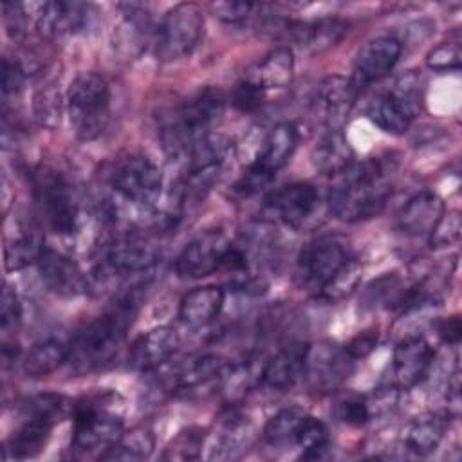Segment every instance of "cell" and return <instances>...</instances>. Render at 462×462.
Segmentation results:
<instances>
[{
  "instance_id": "7402d4cb",
  "label": "cell",
  "mask_w": 462,
  "mask_h": 462,
  "mask_svg": "<svg viewBox=\"0 0 462 462\" xmlns=\"http://www.w3.org/2000/svg\"><path fill=\"white\" fill-rule=\"evenodd\" d=\"M444 211V202L437 195L422 191L404 204L397 217V224L408 236H430Z\"/></svg>"
},
{
  "instance_id": "b9f144b4",
  "label": "cell",
  "mask_w": 462,
  "mask_h": 462,
  "mask_svg": "<svg viewBox=\"0 0 462 462\" xmlns=\"http://www.w3.org/2000/svg\"><path fill=\"white\" fill-rule=\"evenodd\" d=\"M336 417L348 426H363L372 419L368 399L357 395H346L336 402Z\"/></svg>"
},
{
  "instance_id": "8fae6325",
  "label": "cell",
  "mask_w": 462,
  "mask_h": 462,
  "mask_svg": "<svg viewBox=\"0 0 462 462\" xmlns=\"http://www.w3.org/2000/svg\"><path fill=\"white\" fill-rule=\"evenodd\" d=\"M229 240L218 229L206 231L191 240L175 260V273L184 280H199L220 269Z\"/></svg>"
},
{
  "instance_id": "d6a6232c",
  "label": "cell",
  "mask_w": 462,
  "mask_h": 462,
  "mask_svg": "<svg viewBox=\"0 0 462 462\" xmlns=\"http://www.w3.org/2000/svg\"><path fill=\"white\" fill-rule=\"evenodd\" d=\"M153 435L146 428H135L112 442L99 455L101 460H141L153 451Z\"/></svg>"
},
{
  "instance_id": "816d5d0a",
  "label": "cell",
  "mask_w": 462,
  "mask_h": 462,
  "mask_svg": "<svg viewBox=\"0 0 462 462\" xmlns=\"http://www.w3.org/2000/svg\"><path fill=\"white\" fill-rule=\"evenodd\" d=\"M439 336L442 341L449 343V345H457L460 341L462 336V325H460V318L458 316H449L446 319H442L437 327Z\"/></svg>"
},
{
  "instance_id": "484cf974",
  "label": "cell",
  "mask_w": 462,
  "mask_h": 462,
  "mask_svg": "<svg viewBox=\"0 0 462 462\" xmlns=\"http://www.w3.org/2000/svg\"><path fill=\"white\" fill-rule=\"evenodd\" d=\"M354 162V150L341 130H328L312 150V164L323 175L337 177Z\"/></svg>"
},
{
  "instance_id": "ab89813d",
  "label": "cell",
  "mask_w": 462,
  "mask_h": 462,
  "mask_svg": "<svg viewBox=\"0 0 462 462\" xmlns=\"http://www.w3.org/2000/svg\"><path fill=\"white\" fill-rule=\"evenodd\" d=\"M296 446L303 449V458H321L328 448L327 426L319 419L307 415L301 424Z\"/></svg>"
},
{
  "instance_id": "ac0fdd59",
  "label": "cell",
  "mask_w": 462,
  "mask_h": 462,
  "mask_svg": "<svg viewBox=\"0 0 462 462\" xmlns=\"http://www.w3.org/2000/svg\"><path fill=\"white\" fill-rule=\"evenodd\" d=\"M179 343V334L171 327H155L134 341L128 365L139 372L155 370L177 352Z\"/></svg>"
},
{
  "instance_id": "74e56055",
  "label": "cell",
  "mask_w": 462,
  "mask_h": 462,
  "mask_svg": "<svg viewBox=\"0 0 462 462\" xmlns=\"http://www.w3.org/2000/svg\"><path fill=\"white\" fill-rule=\"evenodd\" d=\"M390 97L401 106V110L410 117L413 119L420 108H422V85H420V76L413 70L402 74L392 92H388Z\"/></svg>"
},
{
  "instance_id": "681fc988",
  "label": "cell",
  "mask_w": 462,
  "mask_h": 462,
  "mask_svg": "<svg viewBox=\"0 0 462 462\" xmlns=\"http://www.w3.org/2000/svg\"><path fill=\"white\" fill-rule=\"evenodd\" d=\"M32 20L23 4H4V23L11 38H20L27 31V22Z\"/></svg>"
},
{
  "instance_id": "7a4b0ae2",
  "label": "cell",
  "mask_w": 462,
  "mask_h": 462,
  "mask_svg": "<svg viewBox=\"0 0 462 462\" xmlns=\"http://www.w3.org/2000/svg\"><path fill=\"white\" fill-rule=\"evenodd\" d=\"M392 191L393 182L383 161L374 157L354 161L337 175L328 193V208L343 222L368 220L384 209Z\"/></svg>"
},
{
  "instance_id": "ffe728a7",
  "label": "cell",
  "mask_w": 462,
  "mask_h": 462,
  "mask_svg": "<svg viewBox=\"0 0 462 462\" xmlns=\"http://www.w3.org/2000/svg\"><path fill=\"white\" fill-rule=\"evenodd\" d=\"M307 354H309L307 343H291L280 348L265 363L260 374L262 384L278 392L292 388L305 374Z\"/></svg>"
},
{
  "instance_id": "d590c367",
  "label": "cell",
  "mask_w": 462,
  "mask_h": 462,
  "mask_svg": "<svg viewBox=\"0 0 462 462\" xmlns=\"http://www.w3.org/2000/svg\"><path fill=\"white\" fill-rule=\"evenodd\" d=\"M363 267L356 258H348L334 274L332 278L321 287L319 296L330 303L341 301L348 298L361 282Z\"/></svg>"
},
{
  "instance_id": "83f0119b",
  "label": "cell",
  "mask_w": 462,
  "mask_h": 462,
  "mask_svg": "<svg viewBox=\"0 0 462 462\" xmlns=\"http://www.w3.org/2000/svg\"><path fill=\"white\" fill-rule=\"evenodd\" d=\"M54 424L40 420V419H22L20 428L7 439L4 446L5 458H31L38 455Z\"/></svg>"
},
{
  "instance_id": "d4e9b609",
  "label": "cell",
  "mask_w": 462,
  "mask_h": 462,
  "mask_svg": "<svg viewBox=\"0 0 462 462\" xmlns=\"http://www.w3.org/2000/svg\"><path fill=\"white\" fill-rule=\"evenodd\" d=\"M224 289L204 285L189 291L179 305V318L188 327H204L211 323L224 307Z\"/></svg>"
},
{
  "instance_id": "9a60e30c",
  "label": "cell",
  "mask_w": 462,
  "mask_h": 462,
  "mask_svg": "<svg viewBox=\"0 0 462 462\" xmlns=\"http://www.w3.org/2000/svg\"><path fill=\"white\" fill-rule=\"evenodd\" d=\"M36 27L47 36L72 34L83 27L88 16V4L72 0H52L25 5Z\"/></svg>"
},
{
  "instance_id": "f6af8a7d",
  "label": "cell",
  "mask_w": 462,
  "mask_h": 462,
  "mask_svg": "<svg viewBox=\"0 0 462 462\" xmlns=\"http://www.w3.org/2000/svg\"><path fill=\"white\" fill-rule=\"evenodd\" d=\"M22 319V305L16 296V292L9 287L4 285L2 291V303H0V327L4 334H9L18 327Z\"/></svg>"
},
{
  "instance_id": "cb8c5ba5",
  "label": "cell",
  "mask_w": 462,
  "mask_h": 462,
  "mask_svg": "<svg viewBox=\"0 0 462 462\" xmlns=\"http://www.w3.org/2000/svg\"><path fill=\"white\" fill-rule=\"evenodd\" d=\"M298 144V130L291 123H278L273 126L263 137L258 153L251 161V164L267 171L269 175H276L280 168H283L292 157Z\"/></svg>"
},
{
  "instance_id": "c3c4849f",
  "label": "cell",
  "mask_w": 462,
  "mask_h": 462,
  "mask_svg": "<svg viewBox=\"0 0 462 462\" xmlns=\"http://www.w3.org/2000/svg\"><path fill=\"white\" fill-rule=\"evenodd\" d=\"M263 96H265V92L262 88H258L256 85L249 83L247 79H242L235 87V90L231 94V101H233V105L238 110L249 112V110H254V108H258L262 105Z\"/></svg>"
},
{
  "instance_id": "60d3db41",
  "label": "cell",
  "mask_w": 462,
  "mask_h": 462,
  "mask_svg": "<svg viewBox=\"0 0 462 462\" xmlns=\"http://www.w3.org/2000/svg\"><path fill=\"white\" fill-rule=\"evenodd\" d=\"M204 446V431L199 428L182 430L171 442L164 448L161 458L164 460H195L200 457Z\"/></svg>"
},
{
  "instance_id": "7c38bea8",
  "label": "cell",
  "mask_w": 462,
  "mask_h": 462,
  "mask_svg": "<svg viewBox=\"0 0 462 462\" xmlns=\"http://www.w3.org/2000/svg\"><path fill=\"white\" fill-rule=\"evenodd\" d=\"M357 94L359 90L354 87L350 78L327 76L314 88L312 110L328 130H341Z\"/></svg>"
},
{
  "instance_id": "603a6c76",
  "label": "cell",
  "mask_w": 462,
  "mask_h": 462,
  "mask_svg": "<svg viewBox=\"0 0 462 462\" xmlns=\"http://www.w3.org/2000/svg\"><path fill=\"white\" fill-rule=\"evenodd\" d=\"M287 34L305 51L316 54L337 45L348 32V23L339 18L287 23Z\"/></svg>"
},
{
  "instance_id": "1f68e13d",
  "label": "cell",
  "mask_w": 462,
  "mask_h": 462,
  "mask_svg": "<svg viewBox=\"0 0 462 462\" xmlns=\"http://www.w3.org/2000/svg\"><path fill=\"white\" fill-rule=\"evenodd\" d=\"M45 249L43 238L38 231L25 229L13 240H7L4 249V267L7 273L20 271L31 263H36Z\"/></svg>"
},
{
  "instance_id": "f1b7e54d",
  "label": "cell",
  "mask_w": 462,
  "mask_h": 462,
  "mask_svg": "<svg viewBox=\"0 0 462 462\" xmlns=\"http://www.w3.org/2000/svg\"><path fill=\"white\" fill-rule=\"evenodd\" d=\"M448 430V417L446 415H424L415 419L404 435L406 448L415 455H430L433 453L439 444L442 442Z\"/></svg>"
},
{
  "instance_id": "277c9868",
  "label": "cell",
  "mask_w": 462,
  "mask_h": 462,
  "mask_svg": "<svg viewBox=\"0 0 462 462\" xmlns=\"http://www.w3.org/2000/svg\"><path fill=\"white\" fill-rule=\"evenodd\" d=\"M117 395L106 393L87 399L74 408L70 449L87 453L108 448L123 433V415L116 404Z\"/></svg>"
},
{
  "instance_id": "4fadbf2b",
  "label": "cell",
  "mask_w": 462,
  "mask_h": 462,
  "mask_svg": "<svg viewBox=\"0 0 462 462\" xmlns=\"http://www.w3.org/2000/svg\"><path fill=\"white\" fill-rule=\"evenodd\" d=\"M402 45L393 36H379L366 42L356 60L350 81L357 90L383 79L392 72L395 63L399 61Z\"/></svg>"
},
{
  "instance_id": "5bb4252c",
  "label": "cell",
  "mask_w": 462,
  "mask_h": 462,
  "mask_svg": "<svg viewBox=\"0 0 462 462\" xmlns=\"http://www.w3.org/2000/svg\"><path fill=\"white\" fill-rule=\"evenodd\" d=\"M265 204L283 224L298 229L318 211L319 193L309 182H294L269 193Z\"/></svg>"
},
{
  "instance_id": "5b68a950",
  "label": "cell",
  "mask_w": 462,
  "mask_h": 462,
  "mask_svg": "<svg viewBox=\"0 0 462 462\" xmlns=\"http://www.w3.org/2000/svg\"><path fill=\"white\" fill-rule=\"evenodd\" d=\"M224 112V97L218 90L206 87L188 97L175 112L164 130L166 144L175 152H186L200 137L208 135L211 126Z\"/></svg>"
},
{
  "instance_id": "3957f363",
  "label": "cell",
  "mask_w": 462,
  "mask_h": 462,
  "mask_svg": "<svg viewBox=\"0 0 462 462\" xmlns=\"http://www.w3.org/2000/svg\"><path fill=\"white\" fill-rule=\"evenodd\" d=\"M67 110L72 130L81 141L97 139L110 121L106 79L96 72H79L69 85Z\"/></svg>"
},
{
  "instance_id": "f546056e",
  "label": "cell",
  "mask_w": 462,
  "mask_h": 462,
  "mask_svg": "<svg viewBox=\"0 0 462 462\" xmlns=\"http://www.w3.org/2000/svg\"><path fill=\"white\" fill-rule=\"evenodd\" d=\"M307 415L309 413L298 406H289L276 411L263 426V440L273 448L294 446Z\"/></svg>"
},
{
  "instance_id": "4316f807",
  "label": "cell",
  "mask_w": 462,
  "mask_h": 462,
  "mask_svg": "<svg viewBox=\"0 0 462 462\" xmlns=\"http://www.w3.org/2000/svg\"><path fill=\"white\" fill-rule=\"evenodd\" d=\"M226 361L215 354H200L186 359L171 375V386L177 390H189L206 384L226 374Z\"/></svg>"
},
{
  "instance_id": "e575fe53",
  "label": "cell",
  "mask_w": 462,
  "mask_h": 462,
  "mask_svg": "<svg viewBox=\"0 0 462 462\" xmlns=\"http://www.w3.org/2000/svg\"><path fill=\"white\" fill-rule=\"evenodd\" d=\"M251 440L249 424L244 420V417H229L222 428L220 433L215 439V451L213 457L217 458H235L240 457L244 449H247Z\"/></svg>"
},
{
  "instance_id": "4dcf8cb0",
  "label": "cell",
  "mask_w": 462,
  "mask_h": 462,
  "mask_svg": "<svg viewBox=\"0 0 462 462\" xmlns=\"http://www.w3.org/2000/svg\"><path fill=\"white\" fill-rule=\"evenodd\" d=\"M69 359V346L58 339H45L34 345L23 359V372L29 377H43L58 370Z\"/></svg>"
},
{
  "instance_id": "f35d334b",
  "label": "cell",
  "mask_w": 462,
  "mask_h": 462,
  "mask_svg": "<svg viewBox=\"0 0 462 462\" xmlns=\"http://www.w3.org/2000/svg\"><path fill=\"white\" fill-rule=\"evenodd\" d=\"M32 112L36 121L45 128H56L61 121L63 99L56 85L42 87L32 97Z\"/></svg>"
},
{
  "instance_id": "7bdbcfd3",
  "label": "cell",
  "mask_w": 462,
  "mask_h": 462,
  "mask_svg": "<svg viewBox=\"0 0 462 462\" xmlns=\"http://www.w3.org/2000/svg\"><path fill=\"white\" fill-rule=\"evenodd\" d=\"M460 47L457 42H444L431 49L426 56V65L433 70H458L460 69Z\"/></svg>"
},
{
  "instance_id": "52a82bcc",
  "label": "cell",
  "mask_w": 462,
  "mask_h": 462,
  "mask_svg": "<svg viewBox=\"0 0 462 462\" xmlns=\"http://www.w3.org/2000/svg\"><path fill=\"white\" fill-rule=\"evenodd\" d=\"M32 197L47 226L60 235H70L78 227V206L67 180L52 168L40 166L31 175Z\"/></svg>"
},
{
  "instance_id": "bcb514c9",
  "label": "cell",
  "mask_w": 462,
  "mask_h": 462,
  "mask_svg": "<svg viewBox=\"0 0 462 462\" xmlns=\"http://www.w3.org/2000/svg\"><path fill=\"white\" fill-rule=\"evenodd\" d=\"M256 4L251 2H217L211 5L217 18L226 23H244L253 16Z\"/></svg>"
},
{
  "instance_id": "e0dca14e",
  "label": "cell",
  "mask_w": 462,
  "mask_h": 462,
  "mask_svg": "<svg viewBox=\"0 0 462 462\" xmlns=\"http://www.w3.org/2000/svg\"><path fill=\"white\" fill-rule=\"evenodd\" d=\"M42 282L47 289L63 298H76L87 289V276L67 254L45 247L36 262Z\"/></svg>"
},
{
  "instance_id": "f907efd6",
  "label": "cell",
  "mask_w": 462,
  "mask_h": 462,
  "mask_svg": "<svg viewBox=\"0 0 462 462\" xmlns=\"http://www.w3.org/2000/svg\"><path fill=\"white\" fill-rule=\"evenodd\" d=\"M375 346H377V330L370 328L354 336L343 348L352 361H357L366 357Z\"/></svg>"
},
{
  "instance_id": "8992f818",
  "label": "cell",
  "mask_w": 462,
  "mask_h": 462,
  "mask_svg": "<svg viewBox=\"0 0 462 462\" xmlns=\"http://www.w3.org/2000/svg\"><path fill=\"white\" fill-rule=\"evenodd\" d=\"M204 31V14L197 4L182 2L171 7L155 32L157 60L170 63L186 58L197 47Z\"/></svg>"
},
{
  "instance_id": "d6986e66",
  "label": "cell",
  "mask_w": 462,
  "mask_h": 462,
  "mask_svg": "<svg viewBox=\"0 0 462 462\" xmlns=\"http://www.w3.org/2000/svg\"><path fill=\"white\" fill-rule=\"evenodd\" d=\"M352 363L354 361L346 356L345 348H337L330 343L316 346L309 345L303 375H309L316 388H332L346 377Z\"/></svg>"
},
{
  "instance_id": "7dc6e473",
  "label": "cell",
  "mask_w": 462,
  "mask_h": 462,
  "mask_svg": "<svg viewBox=\"0 0 462 462\" xmlns=\"http://www.w3.org/2000/svg\"><path fill=\"white\" fill-rule=\"evenodd\" d=\"M27 69L16 58H4L2 60V92L4 96L18 94L25 83Z\"/></svg>"
},
{
  "instance_id": "30bf717a",
  "label": "cell",
  "mask_w": 462,
  "mask_h": 462,
  "mask_svg": "<svg viewBox=\"0 0 462 462\" xmlns=\"http://www.w3.org/2000/svg\"><path fill=\"white\" fill-rule=\"evenodd\" d=\"M155 260V251L137 233L117 235L110 238L101 251V269L114 276L148 273Z\"/></svg>"
},
{
  "instance_id": "44dd1931",
  "label": "cell",
  "mask_w": 462,
  "mask_h": 462,
  "mask_svg": "<svg viewBox=\"0 0 462 462\" xmlns=\"http://www.w3.org/2000/svg\"><path fill=\"white\" fill-rule=\"evenodd\" d=\"M294 78V56L289 47H276L258 60L245 74L244 79L256 85L263 92L287 88Z\"/></svg>"
},
{
  "instance_id": "8d00e7d4",
  "label": "cell",
  "mask_w": 462,
  "mask_h": 462,
  "mask_svg": "<svg viewBox=\"0 0 462 462\" xmlns=\"http://www.w3.org/2000/svg\"><path fill=\"white\" fill-rule=\"evenodd\" d=\"M69 410V402L58 393H38L29 397L20 406L22 419H40L51 424L60 422Z\"/></svg>"
},
{
  "instance_id": "2e32d148",
  "label": "cell",
  "mask_w": 462,
  "mask_h": 462,
  "mask_svg": "<svg viewBox=\"0 0 462 462\" xmlns=\"http://www.w3.org/2000/svg\"><path fill=\"white\" fill-rule=\"evenodd\" d=\"M433 348L420 336H410L402 339L392 356V375L397 390H408L415 386L428 374L433 361Z\"/></svg>"
},
{
  "instance_id": "836d02e7",
  "label": "cell",
  "mask_w": 462,
  "mask_h": 462,
  "mask_svg": "<svg viewBox=\"0 0 462 462\" xmlns=\"http://www.w3.org/2000/svg\"><path fill=\"white\" fill-rule=\"evenodd\" d=\"M366 116L375 126L392 135H402L411 123V119L401 110V106L390 97V94L372 99L366 108Z\"/></svg>"
},
{
  "instance_id": "ee69618b",
  "label": "cell",
  "mask_w": 462,
  "mask_h": 462,
  "mask_svg": "<svg viewBox=\"0 0 462 462\" xmlns=\"http://www.w3.org/2000/svg\"><path fill=\"white\" fill-rule=\"evenodd\" d=\"M460 215L458 211H444L440 220L437 222L435 229L430 235L431 245L442 247V245H451L458 240L460 236Z\"/></svg>"
},
{
  "instance_id": "9c48e42d",
  "label": "cell",
  "mask_w": 462,
  "mask_h": 462,
  "mask_svg": "<svg viewBox=\"0 0 462 462\" xmlns=\"http://www.w3.org/2000/svg\"><path fill=\"white\" fill-rule=\"evenodd\" d=\"M112 186L126 200L152 206L161 195L162 173L148 157L134 153L117 162L112 171Z\"/></svg>"
},
{
  "instance_id": "ba28073f",
  "label": "cell",
  "mask_w": 462,
  "mask_h": 462,
  "mask_svg": "<svg viewBox=\"0 0 462 462\" xmlns=\"http://www.w3.org/2000/svg\"><path fill=\"white\" fill-rule=\"evenodd\" d=\"M346 260L348 253L339 238H316L300 251L294 269V280L301 289L319 292L321 287Z\"/></svg>"
},
{
  "instance_id": "6da1fadb",
  "label": "cell",
  "mask_w": 462,
  "mask_h": 462,
  "mask_svg": "<svg viewBox=\"0 0 462 462\" xmlns=\"http://www.w3.org/2000/svg\"><path fill=\"white\" fill-rule=\"evenodd\" d=\"M137 310L139 296L132 289L81 328L69 346V370L74 375H85L108 365L125 343Z\"/></svg>"
}]
</instances>
